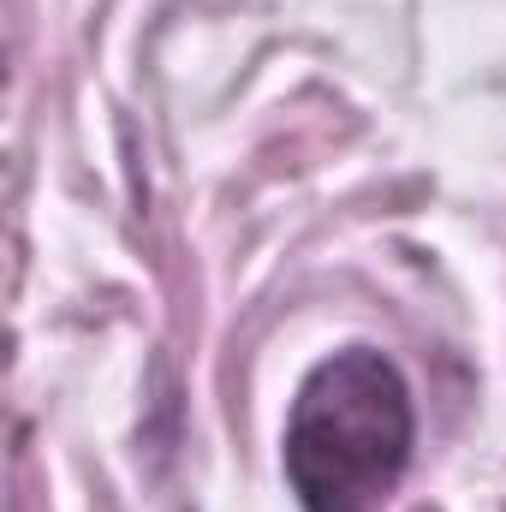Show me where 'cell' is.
Instances as JSON below:
<instances>
[{
    "mask_svg": "<svg viewBox=\"0 0 506 512\" xmlns=\"http://www.w3.org/2000/svg\"><path fill=\"white\" fill-rule=\"evenodd\" d=\"M417 417L399 364L376 346L328 352L286 417V483L304 512H381L411 465Z\"/></svg>",
    "mask_w": 506,
    "mask_h": 512,
    "instance_id": "obj_1",
    "label": "cell"
}]
</instances>
